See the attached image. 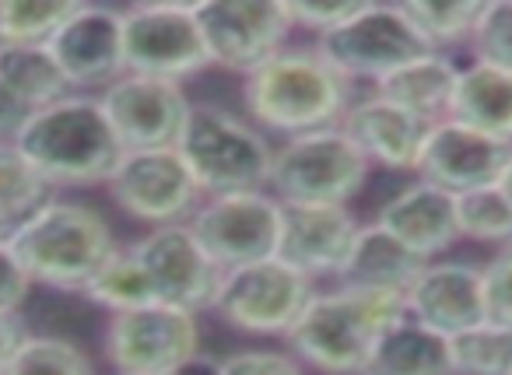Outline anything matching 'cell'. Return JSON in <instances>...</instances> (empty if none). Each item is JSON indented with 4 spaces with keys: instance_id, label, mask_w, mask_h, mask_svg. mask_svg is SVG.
<instances>
[{
    "instance_id": "6da1fadb",
    "label": "cell",
    "mask_w": 512,
    "mask_h": 375,
    "mask_svg": "<svg viewBox=\"0 0 512 375\" xmlns=\"http://www.w3.org/2000/svg\"><path fill=\"white\" fill-rule=\"evenodd\" d=\"M355 102V85L337 74L316 46H292L274 53L264 67L242 78V106L256 130L302 137L341 127Z\"/></svg>"
},
{
    "instance_id": "7a4b0ae2",
    "label": "cell",
    "mask_w": 512,
    "mask_h": 375,
    "mask_svg": "<svg viewBox=\"0 0 512 375\" xmlns=\"http://www.w3.org/2000/svg\"><path fill=\"white\" fill-rule=\"evenodd\" d=\"M11 144L53 193L106 186L123 158L99 95L85 92H71L50 106L32 109Z\"/></svg>"
},
{
    "instance_id": "3957f363",
    "label": "cell",
    "mask_w": 512,
    "mask_h": 375,
    "mask_svg": "<svg viewBox=\"0 0 512 375\" xmlns=\"http://www.w3.org/2000/svg\"><path fill=\"white\" fill-rule=\"evenodd\" d=\"M404 316V298L341 284L330 291L316 288L302 316L285 333V344L299 365L316 368L320 375H365L379 340Z\"/></svg>"
},
{
    "instance_id": "277c9868",
    "label": "cell",
    "mask_w": 512,
    "mask_h": 375,
    "mask_svg": "<svg viewBox=\"0 0 512 375\" xmlns=\"http://www.w3.org/2000/svg\"><path fill=\"white\" fill-rule=\"evenodd\" d=\"M8 246L32 284L81 295L120 242L99 207L57 193L11 235Z\"/></svg>"
},
{
    "instance_id": "5b68a950",
    "label": "cell",
    "mask_w": 512,
    "mask_h": 375,
    "mask_svg": "<svg viewBox=\"0 0 512 375\" xmlns=\"http://www.w3.org/2000/svg\"><path fill=\"white\" fill-rule=\"evenodd\" d=\"M176 151L200 197L267 190L271 179V137L221 106H193Z\"/></svg>"
},
{
    "instance_id": "8992f818",
    "label": "cell",
    "mask_w": 512,
    "mask_h": 375,
    "mask_svg": "<svg viewBox=\"0 0 512 375\" xmlns=\"http://www.w3.org/2000/svg\"><path fill=\"white\" fill-rule=\"evenodd\" d=\"M372 165L341 127L288 137L274 148L267 193L278 204H351L369 183Z\"/></svg>"
},
{
    "instance_id": "52a82bcc",
    "label": "cell",
    "mask_w": 512,
    "mask_h": 375,
    "mask_svg": "<svg viewBox=\"0 0 512 375\" xmlns=\"http://www.w3.org/2000/svg\"><path fill=\"white\" fill-rule=\"evenodd\" d=\"M123 15V74L186 85L211 67L204 32L197 22V0H148L130 4Z\"/></svg>"
},
{
    "instance_id": "ba28073f",
    "label": "cell",
    "mask_w": 512,
    "mask_h": 375,
    "mask_svg": "<svg viewBox=\"0 0 512 375\" xmlns=\"http://www.w3.org/2000/svg\"><path fill=\"white\" fill-rule=\"evenodd\" d=\"M200 344L197 312L162 302L113 312L102 330V354L116 375L186 372L200 358Z\"/></svg>"
},
{
    "instance_id": "9c48e42d",
    "label": "cell",
    "mask_w": 512,
    "mask_h": 375,
    "mask_svg": "<svg viewBox=\"0 0 512 375\" xmlns=\"http://www.w3.org/2000/svg\"><path fill=\"white\" fill-rule=\"evenodd\" d=\"M313 46L351 85L369 81L372 88L404 64L432 53L404 18L400 4H365V0L348 22L316 36Z\"/></svg>"
},
{
    "instance_id": "30bf717a",
    "label": "cell",
    "mask_w": 512,
    "mask_h": 375,
    "mask_svg": "<svg viewBox=\"0 0 512 375\" xmlns=\"http://www.w3.org/2000/svg\"><path fill=\"white\" fill-rule=\"evenodd\" d=\"M313 295L316 284L309 277L271 256V260L225 270L211 312L235 333L285 337Z\"/></svg>"
},
{
    "instance_id": "8fae6325",
    "label": "cell",
    "mask_w": 512,
    "mask_h": 375,
    "mask_svg": "<svg viewBox=\"0 0 512 375\" xmlns=\"http://www.w3.org/2000/svg\"><path fill=\"white\" fill-rule=\"evenodd\" d=\"M197 22L211 67L253 74L292 43L285 0H197Z\"/></svg>"
},
{
    "instance_id": "7c38bea8",
    "label": "cell",
    "mask_w": 512,
    "mask_h": 375,
    "mask_svg": "<svg viewBox=\"0 0 512 375\" xmlns=\"http://www.w3.org/2000/svg\"><path fill=\"white\" fill-rule=\"evenodd\" d=\"M106 193L130 221L148 228L183 225L204 200L176 148L123 151Z\"/></svg>"
},
{
    "instance_id": "4fadbf2b",
    "label": "cell",
    "mask_w": 512,
    "mask_h": 375,
    "mask_svg": "<svg viewBox=\"0 0 512 375\" xmlns=\"http://www.w3.org/2000/svg\"><path fill=\"white\" fill-rule=\"evenodd\" d=\"M186 225L225 274L278 253L281 204L267 190L204 197Z\"/></svg>"
},
{
    "instance_id": "5bb4252c",
    "label": "cell",
    "mask_w": 512,
    "mask_h": 375,
    "mask_svg": "<svg viewBox=\"0 0 512 375\" xmlns=\"http://www.w3.org/2000/svg\"><path fill=\"white\" fill-rule=\"evenodd\" d=\"M99 106L123 151H155L176 148L193 102L183 85L123 74L102 88Z\"/></svg>"
},
{
    "instance_id": "9a60e30c",
    "label": "cell",
    "mask_w": 512,
    "mask_h": 375,
    "mask_svg": "<svg viewBox=\"0 0 512 375\" xmlns=\"http://www.w3.org/2000/svg\"><path fill=\"white\" fill-rule=\"evenodd\" d=\"M130 253L141 260L144 274L155 291V302L176 305L186 312H204L214 305L221 284V267L204 253L190 225L148 228L141 239L130 242Z\"/></svg>"
},
{
    "instance_id": "2e32d148",
    "label": "cell",
    "mask_w": 512,
    "mask_h": 375,
    "mask_svg": "<svg viewBox=\"0 0 512 375\" xmlns=\"http://www.w3.org/2000/svg\"><path fill=\"white\" fill-rule=\"evenodd\" d=\"M50 53L71 92L99 95L123 78V15L106 4H78L50 39Z\"/></svg>"
},
{
    "instance_id": "e0dca14e",
    "label": "cell",
    "mask_w": 512,
    "mask_h": 375,
    "mask_svg": "<svg viewBox=\"0 0 512 375\" xmlns=\"http://www.w3.org/2000/svg\"><path fill=\"white\" fill-rule=\"evenodd\" d=\"M509 162L512 144H502L488 134H477V130L463 127L456 120H439L428 127L414 176L446 190L449 197H460V193L470 190L498 186Z\"/></svg>"
},
{
    "instance_id": "ac0fdd59",
    "label": "cell",
    "mask_w": 512,
    "mask_h": 375,
    "mask_svg": "<svg viewBox=\"0 0 512 375\" xmlns=\"http://www.w3.org/2000/svg\"><path fill=\"white\" fill-rule=\"evenodd\" d=\"M362 221L348 204H281L278 260L313 284L334 281Z\"/></svg>"
},
{
    "instance_id": "d6986e66",
    "label": "cell",
    "mask_w": 512,
    "mask_h": 375,
    "mask_svg": "<svg viewBox=\"0 0 512 375\" xmlns=\"http://www.w3.org/2000/svg\"><path fill=\"white\" fill-rule=\"evenodd\" d=\"M404 312L439 337H456L484 323L481 263L428 260L404 295Z\"/></svg>"
},
{
    "instance_id": "ffe728a7",
    "label": "cell",
    "mask_w": 512,
    "mask_h": 375,
    "mask_svg": "<svg viewBox=\"0 0 512 375\" xmlns=\"http://www.w3.org/2000/svg\"><path fill=\"white\" fill-rule=\"evenodd\" d=\"M341 130L351 137L369 165L386 172H414L421 158V144L428 137V123L393 106L383 95H365L348 106Z\"/></svg>"
},
{
    "instance_id": "44dd1931",
    "label": "cell",
    "mask_w": 512,
    "mask_h": 375,
    "mask_svg": "<svg viewBox=\"0 0 512 375\" xmlns=\"http://www.w3.org/2000/svg\"><path fill=\"white\" fill-rule=\"evenodd\" d=\"M376 225L421 260H442V253H449L460 242L453 197L425 179H414L393 193L379 207Z\"/></svg>"
},
{
    "instance_id": "7402d4cb",
    "label": "cell",
    "mask_w": 512,
    "mask_h": 375,
    "mask_svg": "<svg viewBox=\"0 0 512 375\" xmlns=\"http://www.w3.org/2000/svg\"><path fill=\"white\" fill-rule=\"evenodd\" d=\"M428 260L414 256L407 246H400L390 232L372 221L362 225L351 242V253L344 260L341 274L334 277L341 288H355V291H376V295H393L404 298L407 288L414 284V277L425 270Z\"/></svg>"
},
{
    "instance_id": "603a6c76",
    "label": "cell",
    "mask_w": 512,
    "mask_h": 375,
    "mask_svg": "<svg viewBox=\"0 0 512 375\" xmlns=\"http://www.w3.org/2000/svg\"><path fill=\"white\" fill-rule=\"evenodd\" d=\"M446 120L512 144V74L477 60L460 64Z\"/></svg>"
},
{
    "instance_id": "cb8c5ba5",
    "label": "cell",
    "mask_w": 512,
    "mask_h": 375,
    "mask_svg": "<svg viewBox=\"0 0 512 375\" xmlns=\"http://www.w3.org/2000/svg\"><path fill=\"white\" fill-rule=\"evenodd\" d=\"M456 71H460V64L449 53H425V57L393 71L390 78H383L372 92L390 99L393 106L407 109L411 116H418V120H425L432 127V123L449 116Z\"/></svg>"
},
{
    "instance_id": "d4e9b609",
    "label": "cell",
    "mask_w": 512,
    "mask_h": 375,
    "mask_svg": "<svg viewBox=\"0 0 512 375\" xmlns=\"http://www.w3.org/2000/svg\"><path fill=\"white\" fill-rule=\"evenodd\" d=\"M365 375H453L449 340L404 316L379 340Z\"/></svg>"
},
{
    "instance_id": "484cf974",
    "label": "cell",
    "mask_w": 512,
    "mask_h": 375,
    "mask_svg": "<svg viewBox=\"0 0 512 375\" xmlns=\"http://www.w3.org/2000/svg\"><path fill=\"white\" fill-rule=\"evenodd\" d=\"M0 85L29 109H43L50 102L71 95V85L60 74L50 46H4L0 43Z\"/></svg>"
},
{
    "instance_id": "4316f807",
    "label": "cell",
    "mask_w": 512,
    "mask_h": 375,
    "mask_svg": "<svg viewBox=\"0 0 512 375\" xmlns=\"http://www.w3.org/2000/svg\"><path fill=\"white\" fill-rule=\"evenodd\" d=\"M57 193L18 155L11 141H0V242H8L39 207Z\"/></svg>"
},
{
    "instance_id": "83f0119b",
    "label": "cell",
    "mask_w": 512,
    "mask_h": 375,
    "mask_svg": "<svg viewBox=\"0 0 512 375\" xmlns=\"http://www.w3.org/2000/svg\"><path fill=\"white\" fill-rule=\"evenodd\" d=\"M484 0H404L400 11L414 25V32L421 36V43L432 53H449L456 46L470 43V32H474L477 18H481Z\"/></svg>"
},
{
    "instance_id": "f1b7e54d",
    "label": "cell",
    "mask_w": 512,
    "mask_h": 375,
    "mask_svg": "<svg viewBox=\"0 0 512 375\" xmlns=\"http://www.w3.org/2000/svg\"><path fill=\"white\" fill-rule=\"evenodd\" d=\"M81 298H88L92 305H99V309H106L109 316H113V312L151 305L155 302V291H151V281H148V274H144L141 260L130 253V246H120L102 263L99 274L88 281Z\"/></svg>"
},
{
    "instance_id": "f546056e",
    "label": "cell",
    "mask_w": 512,
    "mask_h": 375,
    "mask_svg": "<svg viewBox=\"0 0 512 375\" xmlns=\"http://www.w3.org/2000/svg\"><path fill=\"white\" fill-rule=\"evenodd\" d=\"M453 375H512V326L484 323L449 337Z\"/></svg>"
},
{
    "instance_id": "4dcf8cb0",
    "label": "cell",
    "mask_w": 512,
    "mask_h": 375,
    "mask_svg": "<svg viewBox=\"0 0 512 375\" xmlns=\"http://www.w3.org/2000/svg\"><path fill=\"white\" fill-rule=\"evenodd\" d=\"M81 0H0V43L50 46Z\"/></svg>"
},
{
    "instance_id": "1f68e13d",
    "label": "cell",
    "mask_w": 512,
    "mask_h": 375,
    "mask_svg": "<svg viewBox=\"0 0 512 375\" xmlns=\"http://www.w3.org/2000/svg\"><path fill=\"white\" fill-rule=\"evenodd\" d=\"M456 207V232L460 239L484 242V246H512V204L498 186L470 190L453 197Z\"/></svg>"
},
{
    "instance_id": "d6a6232c",
    "label": "cell",
    "mask_w": 512,
    "mask_h": 375,
    "mask_svg": "<svg viewBox=\"0 0 512 375\" xmlns=\"http://www.w3.org/2000/svg\"><path fill=\"white\" fill-rule=\"evenodd\" d=\"M4 375H99L85 347L53 333H25Z\"/></svg>"
},
{
    "instance_id": "836d02e7",
    "label": "cell",
    "mask_w": 512,
    "mask_h": 375,
    "mask_svg": "<svg viewBox=\"0 0 512 375\" xmlns=\"http://www.w3.org/2000/svg\"><path fill=\"white\" fill-rule=\"evenodd\" d=\"M467 46L474 53L470 60L512 74V0H484Z\"/></svg>"
},
{
    "instance_id": "e575fe53",
    "label": "cell",
    "mask_w": 512,
    "mask_h": 375,
    "mask_svg": "<svg viewBox=\"0 0 512 375\" xmlns=\"http://www.w3.org/2000/svg\"><path fill=\"white\" fill-rule=\"evenodd\" d=\"M481 288H484V319L512 326V246L491 253L481 263Z\"/></svg>"
},
{
    "instance_id": "d590c367",
    "label": "cell",
    "mask_w": 512,
    "mask_h": 375,
    "mask_svg": "<svg viewBox=\"0 0 512 375\" xmlns=\"http://www.w3.org/2000/svg\"><path fill=\"white\" fill-rule=\"evenodd\" d=\"M214 375H306L292 351H274V347H246L218 358Z\"/></svg>"
},
{
    "instance_id": "8d00e7d4",
    "label": "cell",
    "mask_w": 512,
    "mask_h": 375,
    "mask_svg": "<svg viewBox=\"0 0 512 375\" xmlns=\"http://www.w3.org/2000/svg\"><path fill=\"white\" fill-rule=\"evenodd\" d=\"M358 8H362V0H330V4H320V0H285L292 29H306V32H313V36H323V32L337 29V25L348 22Z\"/></svg>"
},
{
    "instance_id": "74e56055",
    "label": "cell",
    "mask_w": 512,
    "mask_h": 375,
    "mask_svg": "<svg viewBox=\"0 0 512 375\" xmlns=\"http://www.w3.org/2000/svg\"><path fill=\"white\" fill-rule=\"evenodd\" d=\"M32 288H36V284L29 281V274L22 270L18 256L11 253L8 242H0V316H15V312H22V305L29 302Z\"/></svg>"
},
{
    "instance_id": "f35d334b",
    "label": "cell",
    "mask_w": 512,
    "mask_h": 375,
    "mask_svg": "<svg viewBox=\"0 0 512 375\" xmlns=\"http://www.w3.org/2000/svg\"><path fill=\"white\" fill-rule=\"evenodd\" d=\"M32 109L25 106L22 99L8 92V88L0 85V141H15V134L22 130V123L29 120Z\"/></svg>"
},
{
    "instance_id": "ab89813d",
    "label": "cell",
    "mask_w": 512,
    "mask_h": 375,
    "mask_svg": "<svg viewBox=\"0 0 512 375\" xmlns=\"http://www.w3.org/2000/svg\"><path fill=\"white\" fill-rule=\"evenodd\" d=\"M29 326H25V316L15 312V316H0V375L8 372V361L11 354L18 351V344L25 340Z\"/></svg>"
},
{
    "instance_id": "60d3db41",
    "label": "cell",
    "mask_w": 512,
    "mask_h": 375,
    "mask_svg": "<svg viewBox=\"0 0 512 375\" xmlns=\"http://www.w3.org/2000/svg\"><path fill=\"white\" fill-rule=\"evenodd\" d=\"M498 190L505 193V200L512 204V162H509V169L502 172V179H498Z\"/></svg>"
},
{
    "instance_id": "b9f144b4",
    "label": "cell",
    "mask_w": 512,
    "mask_h": 375,
    "mask_svg": "<svg viewBox=\"0 0 512 375\" xmlns=\"http://www.w3.org/2000/svg\"><path fill=\"white\" fill-rule=\"evenodd\" d=\"M158 375H186V372H158Z\"/></svg>"
}]
</instances>
